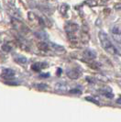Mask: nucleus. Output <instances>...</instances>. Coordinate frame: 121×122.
Listing matches in <instances>:
<instances>
[{
  "instance_id": "f257e3e1",
  "label": "nucleus",
  "mask_w": 121,
  "mask_h": 122,
  "mask_svg": "<svg viewBox=\"0 0 121 122\" xmlns=\"http://www.w3.org/2000/svg\"><path fill=\"white\" fill-rule=\"evenodd\" d=\"M65 31H66L67 38L70 41L72 44H77L80 41V33H81V29L80 26L76 23L70 22L68 21L65 24Z\"/></svg>"
},
{
  "instance_id": "f03ea898",
  "label": "nucleus",
  "mask_w": 121,
  "mask_h": 122,
  "mask_svg": "<svg viewBox=\"0 0 121 122\" xmlns=\"http://www.w3.org/2000/svg\"><path fill=\"white\" fill-rule=\"evenodd\" d=\"M98 38L101 43V46L103 47L105 51H106L107 52L111 53V54H116V46L111 42L110 39H109L108 35L104 32V31H99L98 33Z\"/></svg>"
},
{
  "instance_id": "7ed1b4c3",
  "label": "nucleus",
  "mask_w": 121,
  "mask_h": 122,
  "mask_svg": "<svg viewBox=\"0 0 121 122\" xmlns=\"http://www.w3.org/2000/svg\"><path fill=\"white\" fill-rule=\"evenodd\" d=\"M12 24H13V26L15 27V29L18 30L20 33H27V32L30 31L29 30V29L27 28V26H26L22 21L18 20V19H17V18H13Z\"/></svg>"
},
{
  "instance_id": "20e7f679",
  "label": "nucleus",
  "mask_w": 121,
  "mask_h": 122,
  "mask_svg": "<svg viewBox=\"0 0 121 122\" xmlns=\"http://www.w3.org/2000/svg\"><path fill=\"white\" fill-rule=\"evenodd\" d=\"M90 40V36L88 33V28L86 29L85 27H83V29H81V33H80V41H82L83 44H86Z\"/></svg>"
},
{
  "instance_id": "39448f33",
  "label": "nucleus",
  "mask_w": 121,
  "mask_h": 122,
  "mask_svg": "<svg viewBox=\"0 0 121 122\" xmlns=\"http://www.w3.org/2000/svg\"><path fill=\"white\" fill-rule=\"evenodd\" d=\"M50 50H52L53 51H55L56 53L58 54H63L66 52V50L64 47H62L61 45H59V44H56L54 42H50Z\"/></svg>"
},
{
  "instance_id": "423d86ee",
  "label": "nucleus",
  "mask_w": 121,
  "mask_h": 122,
  "mask_svg": "<svg viewBox=\"0 0 121 122\" xmlns=\"http://www.w3.org/2000/svg\"><path fill=\"white\" fill-rule=\"evenodd\" d=\"M67 76L70 78V79H78L81 75L80 71L77 69H68L66 71Z\"/></svg>"
},
{
  "instance_id": "0eeeda50",
  "label": "nucleus",
  "mask_w": 121,
  "mask_h": 122,
  "mask_svg": "<svg viewBox=\"0 0 121 122\" xmlns=\"http://www.w3.org/2000/svg\"><path fill=\"white\" fill-rule=\"evenodd\" d=\"M83 56L87 60H95L96 58V52L94 50L85 49L83 52Z\"/></svg>"
},
{
  "instance_id": "6e6552de",
  "label": "nucleus",
  "mask_w": 121,
  "mask_h": 122,
  "mask_svg": "<svg viewBox=\"0 0 121 122\" xmlns=\"http://www.w3.org/2000/svg\"><path fill=\"white\" fill-rule=\"evenodd\" d=\"M112 37H113V39L115 40L116 42L120 43L121 42V30L119 28H117V27H114L113 29H112Z\"/></svg>"
},
{
  "instance_id": "1a4fd4ad",
  "label": "nucleus",
  "mask_w": 121,
  "mask_h": 122,
  "mask_svg": "<svg viewBox=\"0 0 121 122\" xmlns=\"http://www.w3.org/2000/svg\"><path fill=\"white\" fill-rule=\"evenodd\" d=\"M2 76L5 79H11L15 76V72L12 69H4L2 71Z\"/></svg>"
},
{
  "instance_id": "9d476101",
  "label": "nucleus",
  "mask_w": 121,
  "mask_h": 122,
  "mask_svg": "<svg viewBox=\"0 0 121 122\" xmlns=\"http://www.w3.org/2000/svg\"><path fill=\"white\" fill-rule=\"evenodd\" d=\"M47 67V65L43 62H36V63H33L31 65V69L35 72H40L43 68Z\"/></svg>"
},
{
  "instance_id": "9b49d317",
  "label": "nucleus",
  "mask_w": 121,
  "mask_h": 122,
  "mask_svg": "<svg viewBox=\"0 0 121 122\" xmlns=\"http://www.w3.org/2000/svg\"><path fill=\"white\" fill-rule=\"evenodd\" d=\"M38 47H39V49L40 50V51H50V44L47 42H45V41L40 42L39 43V45H38Z\"/></svg>"
},
{
  "instance_id": "f8f14e48",
  "label": "nucleus",
  "mask_w": 121,
  "mask_h": 122,
  "mask_svg": "<svg viewBox=\"0 0 121 122\" xmlns=\"http://www.w3.org/2000/svg\"><path fill=\"white\" fill-rule=\"evenodd\" d=\"M15 61L18 62V63H21V64H24L26 63L28 60H27V58L24 57V56H21V55H17L16 56V58H15Z\"/></svg>"
},
{
  "instance_id": "ddd939ff",
  "label": "nucleus",
  "mask_w": 121,
  "mask_h": 122,
  "mask_svg": "<svg viewBox=\"0 0 121 122\" xmlns=\"http://www.w3.org/2000/svg\"><path fill=\"white\" fill-rule=\"evenodd\" d=\"M37 36H38V38H40V39H42V40H47V39H48L47 34H46V33H44L43 31L38 32V33H37Z\"/></svg>"
},
{
  "instance_id": "4468645a",
  "label": "nucleus",
  "mask_w": 121,
  "mask_h": 122,
  "mask_svg": "<svg viewBox=\"0 0 121 122\" xmlns=\"http://www.w3.org/2000/svg\"><path fill=\"white\" fill-rule=\"evenodd\" d=\"M102 94H103L105 97H106L108 98H113V97H114V95L111 92H108V91H103Z\"/></svg>"
},
{
  "instance_id": "2eb2a0df",
  "label": "nucleus",
  "mask_w": 121,
  "mask_h": 122,
  "mask_svg": "<svg viewBox=\"0 0 121 122\" xmlns=\"http://www.w3.org/2000/svg\"><path fill=\"white\" fill-rule=\"evenodd\" d=\"M85 99H86V100H88V101H91L92 103H95V104H96V105H99V102L97 101L96 99H95L94 97H85Z\"/></svg>"
},
{
  "instance_id": "dca6fc26",
  "label": "nucleus",
  "mask_w": 121,
  "mask_h": 122,
  "mask_svg": "<svg viewBox=\"0 0 121 122\" xmlns=\"http://www.w3.org/2000/svg\"><path fill=\"white\" fill-rule=\"evenodd\" d=\"M2 50H3L4 51H7V52H8V51H11V47H9L7 44H6V45H4V46L2 47Z\"/></svg>"
},
{
  "instance_id": "f3484780",
  "label": "nucleus",
  "mask_w": 121,
  "mask_h": 122,
  "mask_svg": "<svg viewBox=\"0 0 121 122\" xmlns=\"http://www.w3.org/2000/svg\"><path fill=\"white\" fill-rule=\"evenodd\" d=\"M70 93H71V94L80 95V94H81V91H80V90H77V89H73V90H70Z\"/></svg>"
},
{
  "instance_id": "a211bd4d",
  "label": "nucleus",
  "mask_w": 121,
  "mask_h": 122,
  "mask_svg": "<svg viewBox=\"0 0 121 122\" xmlns=\"http://www.w3.org/2000/svg\"><path fill=\"white\" fill-rule=\"evenodd\" d=\"M86 4H88V5H91L92 6H96V5H97L98 4V2H96V1H88V2H86Z\"/></svg>"
},
{
  "instance_id": "6ab92c4d",
  "label": "nucleus",
  "mask_w": 121,
  "mask_h": 122,
  "mask_svg": "<svg viewBox=\"0 0 121 122\" xmlns=\"http://www.w3.org/2000/svg\"><path fill=\"white\" fill-rule=\"evenodd\" d=\"M37 86H40V88H41V89H47V87H48V86H47V85H44V84H40V85H37Z\"/></svg>"
},
{
  "instance_id": "aec40b11",
  "label": "nucleus",
  "mask_w": 121,
  "mask_h": 122,
  "mask_svg": "<svg viewBox=\"0 0 121 122\" xmlns=\"http://www.w3.org/2000/svg\"><path fill=\"white\" fill-rule=\"evenodd\" d=\"M116 54H118L119 56H121V48L116 46Z\"/></svg>"
},
{
  "instance_id": "412c9836",
  "label": "nucleus",
  "mask_w": 121,
  "mask_h": 122,
  "mask_svg": "<svg viewBox=\"0 0 121 122\" xmlns=\"http://www.w3.org/2000/svg\"><path fill=\"white\" fill-rule=\"evenodd\" d=\"M116 9H121V4H116L115 6Z\"/></svg>"
},
{
  "instance_id": "4be33fe9",
  "label": "nucleus",
  "mask_w": 121,
  "mask_h": 122,
  "mask_svg": "<svg viewBox=\"0 0 121 122\" xmlns=\"http://www.w3.org/2000/svg\"><path fill=\"white\" fill-rule=\"evenodd\" d=\"M116 103H117V104H121V97L116 100Z\"/></svg>"
},
{
  "instance_id": "5701e85b",
  "label": "nucleus",
  "mask_w": 121,
  "mask_h": 122,
  "mask_svg": "<svg viewBox=\"0 0 121 122\" xmlns=\"http://www.w3.org/2000/svg\"><path fill=\"white\" fill-rule=\"evenodd\" d=\"M40 76L41 77H47V76H49V74H40Z\"/></svg>"
}]
</instances>
